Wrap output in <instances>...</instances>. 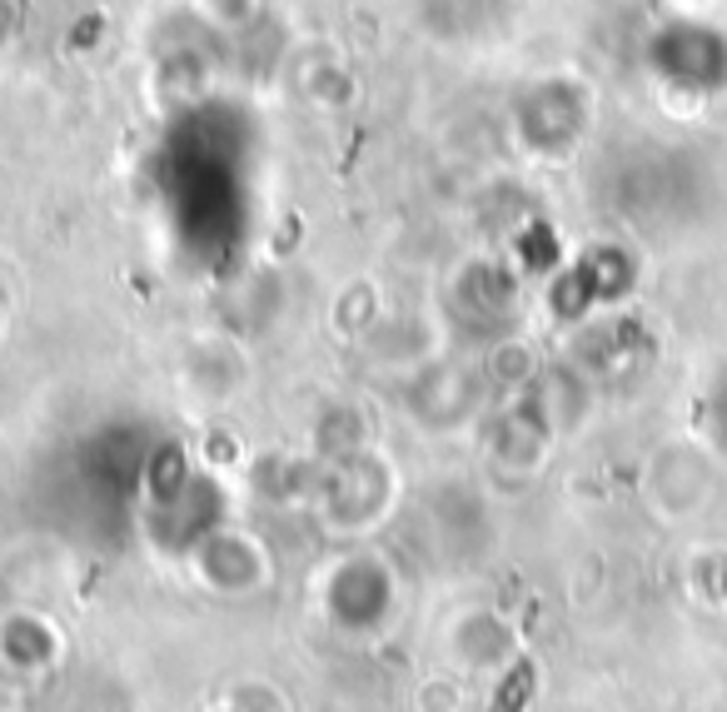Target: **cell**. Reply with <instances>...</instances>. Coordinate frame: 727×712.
<instances>
[{"label":"cell","mask_w":727,"mask_h":712,"mask_svg":"<svg viewBox=\"0 0 727 712\" xmlns=\"http://www.w3.org/2000/svg\"><path fill=\"white\" fill-rule=\"evenodd\" d=\"M528 688H533V668L518 662V668L504 678V688H498V698H494V708H488V712H524Z\"/></svg>","instance_id":"obj_1"}]
</instances>
